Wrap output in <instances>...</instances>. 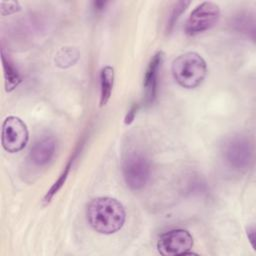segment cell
I'll return each instance as SVG.
<instances>
[{
	"instance_id": "obj_11",
	"label": "cell",
	"mask_w": 256,
	"mask_h": 256,
	"mask_svg": "<svg viewBox=\"0 0 256 256\" xmlns=\"http://www.w3.org/2000/svg\"><path fill=\"white\" fill-rule=\"evenodd\" d=\"M2 63L4 68V76H5V88L6 91L10 92L15 89L19 83L22 81V77L15 67L14 63L5 55L4 50L2 49Z\"/></svg>"
},
{
	"instance_id": "obj_3",
	"label": "cell",
	"mask_w": 256,
	"mask_h": 256,
	"mask_svg": "<svg viewBox=\"0 0 256 256\" xmlns=\"http://www.w3.org/2000/svg\"><path fill=\"white\" fill-rule=\"evenodd\" d=\"M122 172L126 185L131 190L137 191L147 185L151 176V165L143 153L130 151L123 160Z\"/></svg>"
},
{
	"instance_id": "obj_1",
	"label": "cell",
	"mask_w": 256,
	"mask_h": 256,
	"mask_svg": "<svg viewBox=\"0 0 256 256\" xmlns=\"http://www.w3.org/2000/svg\"><path fill=\"white\" fill-rule=\"evenodd\" d=\"M86 216L90 226L101 234H113L119 231L126 219L123 205L111 197L93 199L87 206Z\"/></svg>"
},
{
	"instance_id": "obj_14",
	"label": "cell",
	"mask_w": 256,
	"mask_h": 256,
	"mask_svg": "<svg viewBox=\"0 0 256 256\" xmlns=\"http://www.w3.org/2000/svg\"><path fill=\"white\" fill-rule=\"evenodd\" d=\"M20 10V5L17 1H1L0 13L1 15H9Z\"/></svg>"
},
{
	"instance_id": "obj_16",
	"label": "cell",
	"mask_w": 256,
	"mask_h": 256,
	"mask_svg": "<svg viewBox=\"0 0 256 256\" xmlns=\"http://www.w3.org/2000/svg\"><path fill=\"white\" fill-rule=\"evenodd\" d=\"M107 2H103V1H96V2H93V5H94V8L97 10V11H101L105 8Z\"/></svg>"
},
{
	"instance_id": "obj_12",
	"label": "cell",
	"mask_w": 256,
	"mask_h": 256,
	"mask_svg": "<svg viewBox=\"0 0 256 256\" xmlns=\"http://www.w3.org/2000/svg\"><path fill=\"white\" fill-rule=\"evenodd\" d=\"M74 158H75V155L68 161L67 165L65 166L64 170L62 171V173L60 174V176L58 177V179L54 182V184L51 186V188L49 189V191L46 193V195H45V197H44V199H43V201H44L45 203H49L50 200L53 198V196L62 188L63 184L65 183V181H66V179H67V177H68V174H69L70 169H71V167H72V163H73Z\"/></svg>"
},
{
	"instance_id": "obj_2",
	"label": "cell",
	"mask_w": 256,
	"mask_h": 256,
	"mask_svg": "<svg viewBox=\"0 0 256 256\" xmlns=\"http://www.w3.org/2000/svg\"><path fill=\"white\" fill-rule=\"evenodd\" d=\"M172 75L175 81L186 89L199 86L206 77L207 65L201 55L187 52L179 55L172 62Z\"/></svg>"
},
{
	"instance_id": "obj_7",
	"label": "cell",
	"mask_w": 256,
	"mask_h": 256,
	"mask_svg": "<svg viewBox=\"0 0 256 256\" xmlns=\"http://www.w3.org/2000/svg\"><path fill=\"white\" fill-rule=\"evenodd\" d=\"M194 245L193 237L185 229H172L163 233L157 241V249L163 256L190 254Z\"/></svg>"
},
{
	"instance_id": "obj_9",
	"label": "cell",
	"mask_w": 256,
	"mask_h": 256,
	"mask_svg": "<svg viewBox=\"0 0 256 256\" xmlns=\"http://www.w3.org/2000/svg\"><path fill=\"white\" fill-rule=\"evenodd\" d=\"M56 150V141L50 136L39 139L30 151V160L36 166H44L53 158Z\"/></svg>"
},
{
	"instance_id": "obj_13",
	"label": "cell",
	"mask_w": 256,
	"mask_h": 256,
	"mask_svg": "<svg viewBox=\"0 0 256 256\" xmlns=\"http://www.w3.org/2000/svg\"><path fill=\"white\" fill-rule=\"evenodd\" d=\"M189 4H190L189 1H178L174 4V6L172 8V11H171V14L169 16L168 22H167V29L169 31L172 29V27L177 22L180 15L185 11V9L187 8V6Z\"/></svg>"
},
{
	"instance_id": "obj_6",
	"label": "cell",
	"mask_w": 256,
	"mask_h": 256,
	"mask_svg": "<svg viewBox=\"0 0 256 256\" xmlns=\"http://www.w3.org/2000/svg\"><path fill=\"white\" fill-rule=\"evenodd\" d=\"M29 140L26 124L16 116H8L2 124L1 142L3 148L9 153H17L24 149Z\"/></svg>"
},
{
	"instance_id": "obj_15",
	"label": "cell",
	"mask_w": 256,
	"mask_h": 256,
	"mask_svg": "<svg viewBox=\"0 0 256 256\" xmlns=\"http://www.w3.org/2000/svg\"><path fill=\"white\" fill-rule=\"evenodd\" d=\"M137 109H138V106H137V105L134 104V105L131 106L130 110L128 111V113H127V115H126V117H125V124H130V123L133 121V119H134V117H135V115H136Z\"/></svg>"
},
{
	"instance_id": "obj_8",
	"label": "cell",
	"mask_w": 256,
	"mask_h": 256,
	"mask_svg": "<svg viewBox=\"0 0 256 256\" xmlns=\"http://www.w3.org/2000/svg\"><path fill=\"white\" fill-rule=\"evenodd\" d=\"M164 60V54L162 51H158L150 60L148 67L146 69L143 81L144 88V102L150 105L154 102L157 94L158 77L159 72Z\"/></svg>"
},
{
	"instance_id": "obj_4",
	"label": "cell",
	"mask_w": 256,
	"mask_h": 256,
	"mask_svg": "<svg viewBox=\"0 0 256 256\" xmlns=\"http://www.w3.org/2000/svg\"><path fill=\"white\" fill-rule=\"evenodd\" d=\"M222 154L225 163L231 169L245 172L253 161V146L245 136H232L225 142Z\"/></svg>"
},
{
	"instance_id": "obj_5",
	"label": "cell",
	"mask_w": 256,
	"mask_h": 256,
	"mask_svg": "<svg viewBox=\"0 0 256 256\" xmlns=\"http://www.w3.org/2000/svg\"><path fill=\"white\" fill-rule=\"evenodd\" d=\"M220 18V7L218 4L205 1L197 5L190 13L185 23V33L195 36L211 29Z\"/></svg>"
},
{
	"instance_id": "obj_10",
	"label": "cell",
	"mask_w": 256,
	"mask_h": 256,
	"mask_svg": "<svg viewBox=\"0 0 256 256\" xmlns=\"http://www.w3.org/2000/svg\"><path fill=\"white\" fill-rule=\"evenodd\" d=\"M114 84V68L105 66L100 72V107L105 106L112 94Z\"/></svg>"
}]
</instances>
